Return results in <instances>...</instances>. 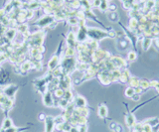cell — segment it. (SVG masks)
Instances as JSON below:
<instances>
[{"instance_id": "obj_1", "label": "cell", "mask_w": 159, "mask_h": 132, "mask_svg": "<svg viewBox=\"0 0 159 132\" xmlns=\"http://www.w3.org/2000/svg\"><path fill=\"white\" fill-rule=\"evenodd\" d=\"M88 36L92 40L100 41L104 38H109V31H106L104 29H99V28H88Z\"/></svg>"}, {"instance_id": "obj_2", "label": "cell", "mask_w": 159, "mask_h": 132, "mask_svg": "<svg viewBox=\"0 0 159 132\" xmlns=\"http://www.w3.org/2000/svg\"><path fill=\"white\" fill-rule=\"evenodd\" d=\"M109 61L113 63V67L115 69H127V62L126 60H124L123 58L119 57V56H111Z\"/></svg>"}, {"instance_id": "obj_3", "label": "cell", "mask_w": 159, "mask_h": 132, "mask_svg": "<svg viewBox=\"0 0 159 132\" xmlns=\"http://www.w3.org/2000/svg\"><path fill=\"white\" fill-rule=\"evenodd\" d=\"M97 76H99V80H100V82L104 85H109L111 82H113L111 73L109 71H100V73L97 75Z\"/></svg>"}, {"instance_id": "obj_4", "label": "cell", "mask_w": 159, "mask_h": 132, "mask_svg": "<svg viewBox=\"0 0 159 132\" xmlns=\"http://www.w3.org/2000/svg\"><path fill=\"white\" fill-rule=\"evenodd\" d=\"M45 122H46V125H45V132H53L54 129H55V118L53 116H46V119H45Z\"/></svg>"}, {"instance_id": "obj_5", "label": "cell", "mask_w": 159, "mask_h": 132, "mask_svg": "<svg viewBox=\"0 0 159 132\" xmlns=\"http://www.w3.org/2000/svg\"><path fill=\"white\" fill-rule=\"evenodd\" d=\"M130 78H131V74H130L129 69H121V75H120V78H119L118 82L121 83H127Z\"/></svg>"}, {"instance_id": "obj_6", "label": "cell", "mask_w": 159, "mask_h": 132, "mask_svg": "<svg viewBox=\"0 0 159 132\" xmlns=\"http://www.w3.org/2000/svg\"><path fill=\"white\" fill-rule=\"evenodd\" d=\"M125 124L128 128H132L135 124H136V118L132 112H129L126 114L125 116Z\"/></svg>"}, {"instance_id": "obj_7", "label": "cell", "mask_w": 159, "mask_h": 132, "mask_svg": "<svg viewBox=\"0 0 159 132\" xmlns=\"http://www.w3.org/2000/svg\"><path fill=\"white\" fill-rule=\"evenodd\" d=\"M107 113H109V110H107L106 104H100L99 108H97V115L100 118H106L107 116Z\"/></svg>"}, {"instance_id": "obj_8", "label": "cell", "mask_w": 159, "mask_h": 132, "mask_svg": "<svg viewBox=\"0 0 159 132\" xmlns=\"http://www.w3.org/2000/svg\"><path fill=\"white\" fill-rule=\"evenodd\" d=\"M75 105L78 108H82V107H86V100L84 96H78L75 98Z\"/></svg>"}, {"instance_id": "obj_9", "label": "cell", "mask_w": 159, "mask_h": 132, "mask_svg": "<svg viewBox=\"0 0 159 132\" xmlns=\"http://www.w3.org/2000/svg\"><path fill=\"white\" fill-rule=\"evenodd\" d=\"M153 44V39L148 38V37H144V39L142 40V49L144 51H148V49L152 46Z\"/></svg>"}, {"instance_id": "obj_10", "label": "cell", "mask_w": 159, "mask_h": 132, "mask_svg": "<svg viewBox=\"0 0 159 132\" xmlns=\"http://www.w3.org/2000/svg\"><path fill=\"white\" fill-rule=\"evenodd\" d=\"M118 49L121 51L123 50H126L128 48V39L124 37V38H121V39H118Z\"/></svg>"}, {"instance_id": "obj_11", "label": "cell", "mask_w": 159, "mask_h": 132, "mask_svg": "<svg viewBox=\"0 0 159 132\" xmlns=\"http://www.w3.org/2000/svg\"><path fill=\"white\" fill-rule=\"evenodd\" d=\"M111 73V80L113 82H118L120 78V75H121V69H114L113 71L109 72Z\"/></svg>"}, {"instance_id": "obj_12", "label": "cell", "mask_w": 159, "mask_h": 132, "mask_svg": "<svg viewBox=\"0 0 159 132\" xmlns=\"http://www.w3.org/2000/svg\"><path fill=\"white\" fill-rule=\"evenodd\" d=\"M138 20L136 19V18L134 17H131L129 19V24H128V29L131 30V31H135V30L137 29V27H138Z\"/></svg>"}, {"instance_id": "obj_13", "label": "cell", "mask_w": 159, "mask_h": 132, "mask_svg": "<svg viewBox=\"0 0 159 132\" xmlns=\"http://www.w3.org/2000/svg\"><path fill=\"white\" fill-rule=\"evenodd\" d=\"M143 122L149 124L151 127H156L159 125V118L158 117H152V118H148V119L144 120Z\"/></svg>"}, {"instance_id": "obj_14", "label": "cell", "mask_w": 159, "mask_h": 132, "mask_svg": "<svg viewBox=\"0 0 159 132\" xmlns=\"http://www.w3.org/2000/svg\"><path fill=\"white\" fill-rule=\"evenodd\" d=\"M139 82L140 80L138 78H136V76H132L129 78V80H128V83H129V85L131 87H134V89H136V87H139Z\"/></svg>"}, {"instance_id": "obj_15", "label": "cell", "mask_w": 159, "mask_h": 132, "mask_svg": "<svg viewBox=\"0 0 159 132\" xmlns=\"http://www.w3.org/2000/svg\"><path fill=\"white\" fill-rule=\"evenodd\" d=\"M11 127H13V122L12 120L10 119L9 117H6L5 119H4L3 121V124H2V129H9L11 128Z\"/></svg>"}, {"instance_id": "obj_16", "label": "cell", "mask_w": 159, "mask_h": 132, "mask_svg": "<svg viewBox=\"0 0 159 132\" xmlns=\"http://www.w3.org/2000/svg\"><path fill=\"white\" fill-rule=\"evenodd\" d=\"M137 59V54L135 51H129L127 53V61L128 62H134Z\"/></svg>"}, {"instance_id": "obj_17", "label": "cell", "mask_w": 159, "mask_h": 132, "mask_svg": "<svg viewBox=\"0 0 159 132\" xmlns=\"http://www.w3.org/2000/svg\"><path fill=\"white\" fill-rule=\"evenodd\" d=\"M139 87H141L142 89H147L150 87V82L147 80H144V78H142V80H140L139 82Z\"/></svg>"}, {"instance_id": "obj_18", "label": "cell", "mask_w": 159, "mask_h": 132, "mask_svg": "<svg viewBox=\"0 0 159 132\" xmlns=\"http://www.w3.org/2000/svg\"><path fill=\"white\" fill-rule=\"evenodd\" d=\"M109 2L106 1V0H102L100 5V10L106 12V11L109 10Z\"/></svg>"}, {"instance_id": "obj_19", "label": "cell", "mask_w": 159, "mask_h": 132, "mask_svg": "<svg viewBox=\"0 0 159 132\" xmlns=\"http://www.w3.org/2000/svg\"><path fill=\"white\" fill-rule=\"evenodd\" d=\"M28 128H15V127H11L9 129H0V132H22L26 130Z\"/></svg>"}, {"instance_id": "obj_20", "label": "cell", "mask_w": 159, "mask_h": 132, "mask_svg": "<svg viewBox=\"0 0 159 132\" xmlns=\"http://www.w3.org/2000/svg\"><path fill=\"white\" fill-rule=\"evenodd\" d=\"M44 104H45L46 106H48V107H50V106H53V99L52 97H51V94H47L45 96V99H44Z\"/></svg>"}, {"instance_id": "obj_21", "label": "cell", "mask_w": 159, "mask_h": 132, "mask_svg": "<svg viewBox=\"0 0 159 132\" xmlns=\"http://www.w3.org/2000/svg\"><path fill=\"white\" fill-rule=\"evenodd\" d=\"M134 94H135L134 87H126V89H125V91H124V94H125V96H126V97H129V98H131V96H132Z\"/></svg>"}, {"instance_id": "obj_22", "label": "cell", "mask_w": 159, "mask_h": 132, "mask_svg": "<svg viewBox=\"0 0 159 132\" xmlns=\"http://www.w3.org/2000/svg\"><path fill=\"white\" fill-rule=\"evenodd\" d=\"M109 19L111 21V22H118V14L116 11H114V12H111L109 15Z\"/></svg>"}, {"instance_id": "obj_23", "label": "cell", "mask_w": 159, "mask_h": 132, "mask_svg": "<svg viewBox=\"0 0 159 132\" xmlns=\"http://www.w3.org/2000/svg\"><path fill=\"white\" fill-rule=\"evenodd\" d=\"M131 6H132V4H131V3H129L128 1L122 2V7H123V9H124V10L129 11L130 9H131Z\"/></svg>"}, {"instance_id": "obj_24", "label": "cell", "mask_w": 159, "mask_h": 132, "mask_svg": "<svg viewBox=\"0 0 159 132\" xmlns=\"http://www.w3.org/2000/svg\"><path fill=\"white\" fill-rule=\"evenodd\" d=\"M113 132H123V128H122V126H121L120 124H118V123H116L115 125V127L113 128Z\"/></svg>"}, {"instance_id": "obj_25", "label": "cell", "mask_w": 159, "mask_h": 132, "mask_svg": "<svg viewBox=\"0 0 159 132\" xmlns=\"http://www.w3.org/2000/svg\"><path fill=\"white\" fill-rule=\"evenodd\" d=\"M140 97H141V96H140L139 94H134L133 96H131V99L132 101H135V102H138V101L140 100Z\"/></svg>"}, {"instance_id": "obj_26", "label": "cell", "mask_w": 159, "mask_h": 132, "mask_svg": "<svg viewBox=\"0 0 159 132\" xmlns=\"http://www.w3.org/2000/svg\"><path fill=\"white\" fill-rule=\"evenodd\" d=\"M56 96H58V97H62V96H64V91L63 90H56Z\"/></svg>"}, {"instance_id": "obj_27", "label": "cell", "mask_w": 159, "mask_h": 132, "mask_svg": "<svg viewBox=\"0 0 159 132\" xmlns=\"http://www.w3.org/2000/svg\"><path fill=\"white\" fill-rule=\"evenodd\" d=\"M109 10L111 11V12H114V11H116V5H114V4H111L109 7Z\"/></svg>"}, {"instance_id": "obj_28", "label": "cell", "mask_w": 159, "mask_h": 132, "mask_svg": "<svg viewBox=\"0 0 159 132\" xmlns=\"http://www.w3.org/2000/svg\"><path fill=\"white\" fill-rule=\"evenodd\" d=\"M153 43L155 44V48H157L159 50V38H154L153 39Z\"/></svg>"}, {"instance_id": "obj_29", "label": "cell", "mask_w": 159, "mask_h": 132, "mask_svg": "<svg viewBox=\"0 0 159 132\" xmlns=\"http://www.w3.org/2000/svg\"><path fill=\"white\" fill-rule=\"evenodd\" d=\"M46 119V115L44 113H40L39 114V120L40 121H45Z\"/></svg>"}, {"instance_id": "obj_30", "label": "cell", "mask_w": 159, "mask_h": 132, "mask_svg": "<svg viewBox=\"0 0 159 132\" xmlns=\"http://www.w3.org/2000/svg\"><path fill=\"white\" fill-rule=\"evenodd\" d=\"M69 132H80V128H78L77 126H72Z\"/></svg>"}, {"instance_id": "obj_31", "label": "cell", "mask_w": 159, "mask_h": 132, "mask_svg": "<svg viewBox=\"0 0 159 132\" xmlns=\"http://www.w3.org/2000/svg\"><path fill=\"white\" fill-rule=\"evenodd\" d=\"M86 125H82V126H80V132H86Z\"/></svg>"}, {"instance_id": "obj_32", "label": "cell", "mask_w": 159, "mask_h": 132, "mask_svg": "<svg viewBox=\"0 0 159 132\" xmlns=\"http://www.w3.org/2000/svg\"><path fill=\"white\" fill-rule=\"evenodd\" d=\"M100 2H102V0H95V1H93V5L95 7H100Z\"/></svg>"}, {"instance_id": "obj_33", "label": "cell", "mask_w": 159, "mask_h": 132, "mask_svg": "<svg viewBox=\"0 0 159 132\" xmlns=\"http://www.w3.org/2000/svg\"><path fill=\"white\" fill-rule=\"evenodd\" d=\"M135 89V94H141V91H142V90H143V89H142L140 87H136V89Z\"/></svg>"}, {"instance_id": "obj_34", "label": "cell", "mask_w": 159, "mask_h": 132, "mask_svg": "<svg viewBox=\"0 0 159 132\" xmlns=\"http://www.w3.org/2000/svg\"><path fill=\"white\" fill-rule=\"evenodd\" d=\"M129 3H131V4H134V3H136L137 2V0H127Z\"/></svg>"}, {"instance_id": "obj_35", "label": "cell", "mask_w": 159, "mask_h": 132, "mask_svg": "<svg viewBox=\"0 0 159 132\" xmlns=\"http://www.w3.org/2000/svg\"><path fill=\"white\" fill-rule=\"evenodd\" d=\"M121 2H125V1H127V0H120Z\"/></svg>"}, {"instance_id": "obj_36", "label": "cell", "mask_w": 159, "mask_h": 132, "mask_svg": "<svg viewBox=\"0 0 159 132\" xmlns=\"http://www.w3.org/2000/svg\"><path fill=\"white\" fill-rule=\"evenodd\" d=\"M106 1H109H109H111V0H106Z\"/></svg>"}, {"instance_id": "obj_37", "label": "cell", "mask_w": 159, "mask_h": 132, "mask_svg": "<svg viewBox=\"0 0 159 132\" xmlns=\"http://www.w3.org/2000/svg\"><path fill=\"white\" fill-rule=\"evenodd\" d=\"M157 5H158V6H159V2H157Z\"/></svg>"}]
</instances>
